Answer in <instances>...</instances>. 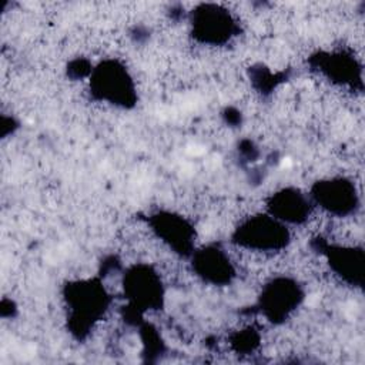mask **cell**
I'll return each instance as SVG.
<instances>
[{
    "instance_id": "12",
    "label": "cell",
    "mask_w": 365,
    "mask_h": 365,
    "mask_svg": "<svg viewBox=\"0 0 365 365\" xmlns=\"http://www.w3.org/2000/svg\"><path fill=\"white\" fill-rule=\"evenodd\" d=\"M319 71L329 78L331 83L339 86L362 87V68L356 58L345 53L325 54L319 58Z\"/></svg>"
},
{
    "instance_id": "6",
    "label": "cell",
    "mask_w": 365,
    "mask_h": 365,
    "mask_svg": "<svg viewBox=\"0 0 365 365\" xmlns=\"http://www.w3.org/2000/svg\"><path fill=\"white\" fill-rule=\"evenodd\" d=\"M191 34L202 44L222 46L237 36L238 26L232 14L217 4H201L190 14Z\"/></svg>"
},
{
    "instance_id": "7",
    "label": "cell",
    "mask_w": 365,
    "mask_h": 365,
    "mask_svg": "<svg viewBox=\"0 0 365 365\" xmlns=\"http://www.w3.org/2000/svg\"><path fill=\"white\" fill-rule=\"evenodd\" d=\"M123 291L135 314L160 309L164 302L161 277L150 267L137 264L123 272Z\"/></svg>"
},
{
    "instance_id": "1",
    "label": "cell",
    "mask_w": 365,
    "mask_h": 365,
    "mask_svg": "<svg viewBox=\"0 0 365 365\" xmlns=\"http://www.w3.org/2000/svg\"><path fill=\"white\" fill-rule=\"evenodd\" d=\"M234 247L257 255H275L291 242L289 227L267 211L252 214L238 222L231 235Z\"/></svg>"
},
{
    "instance_id": "4",
    "label": "cell",
    "mask_w": 365,
    "mask_h": 365,
    "mask_svg": "<svg viewBox=\"0 0 365 365\" xmlns=\"http://www.w3.org/2000/svg\"><path fill=\"white\" fill-rule=\"evenodd\" d=\"M309 198L315 208L334 218L354 217L361 207L355 182L342 175L318 180L311 187Z\"/></svg>"
},
{
    "instance_id": "9",
    "label": "cell",
    "mask_w": 365,
    "mask_h": 365,
    "mask_svg": "<svg viewBox=\"0 0 365 365\" xmlns=\"http://www.w3.org/2000/svg\"><path fill=\"white\" fill-rule=\"evenodd\" d=\"M267 212L285 225H299L308 221L315 210L309 194L294 187H284L267 198Z\"/></svg>"
},
{
    "instance_id": "5",
    "label": "cell",
    "mask_w": 365,
    "mask_h": 365,
    "mask_svg": "<svg viewBox=\"0 0 365 365\" xmlns=\"http://www.w3.org/2000/svg\"><path fill=\"white\" fill-rule=\"evenodd\" d=\"M304 291L301 285L288 277L269 279L261 289L258 309L272 324L285 322L302 304Z\"/></svg>"
},
{
    "instance_id": "11",
    "label": "cell",
    "mask_w": 365,
    "mask_h": 365,
    "mask_svg": "<svg viewBox=\"0 0 365 365\" xmlns=\"http://www.w3.org/2000/svg\"><path fill=\"white\" fill-rule=\"evenodd\" d=\"M332 274L349 287H362L364 251L356 245L325 244L322 248Z\"/></svg>"
},
{
    "instance_id": "3",
    "label": "cell",
    "mask_w": 365,
    "mask_h": 365,
    "mask_svg": "<svg viewBox=\"0 0 365 365\" xmlns=\"http://www.w3.org/2000/svg\"><path fill=\"white\" fill-rule=\"evenodd\" d=\"M90 93L97 100L121 108L133 107L137 100L134 78L118 60H104L93 67Z\"/></svg>"
},
{
    "instance_id": "10",
    "label": "cell",
    "mask_w": 365,
    "mask_h": 365,
    "mask_svg": "<svg viewBox=\"0 0 365 365\" xmlns=\"http://www.w3.org/2000/svg\"><path fill=\"white\" fill-rule=\"evenodd\" d=\"M192 269L204 282L215 287L228 285L235 277V267L228 252L217 245H208L192 252Z\"/></svg>"
},
{
    "instance_id": "2",
    "label": "cell",
    "mask_w": 365,
    "mask_h": 365,
    "mask_svg": "<svg viewBox=\"0 0 365 365\" xmlns=\"http://www.w3.org/2000/svg\"><path fill=\"white\" fill-rule=\"evenodd\" d=\"M66 304L71 332L77 338L86 336L106 315L111 301L104 284L96 279H83L70 284L66 289Z\"/></svg>"
},
{
    "instance_id": "8",
    "label": "cell",
    "mask_w": 365,
    "mask_h": 365,
    "mask_svg": "<svg viewBox=\"0 0 365 365\" xmlns=\"http://www.w3.org/2000/svg\"><path fill=\"white\" fill-rule=\"evenodd\" d=\"M151 232L168 250L180 257H191L195 251V227L182 215L158 211L148 218Z\"/></svg>"
}]
</instances>
